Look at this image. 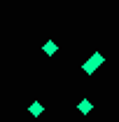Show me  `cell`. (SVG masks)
I'll return each instance as SVG.
<instances>
[{"instance_id": "cell-1", "label": "cell", "mask_w": 119, "mask_h": 122, "mask_svg": "<svg viewBox=\"0 0 119 122\" xmlns=\"http://www.w3.org/2000/svg\"><path fill=\"white\" fill-rule=\"evenodd\" d=\"M103 61H105V56L101 54V52H93V54H91L89 59H87L84 63H82V71H84L87 75H93V73H96V68H98V66H101Z\"/></svg>"}, {"instance_id": "cell-4", "label": "cell", "mask_w": 119, "mask_h": 122, "mask_svg": "<svg viewBox=\"0 0 119 122\" xmlns=\"http://www.w3.org/2000/svg\"><path fill=\"white\" fill-rule=\"evenodd\" d=\"M28 113L33 115V117H40V115L45 113V106H42L40 101H33V103H30V108H28Z\"/></svg>"}, {"instance_id": "cell-2", "label": "cell", "mask_w": 119, "mask_h": 122, "mask_svg": "<svg viewBox=\"0 0 119 122\" xmlns=\"http://www.w3.org/2000/svg\"><path fill=\"white\" fill-rule=\"evenodd\" d=\"M42 52H45L47 56H54V54H56V52H59V45H56V42H54V40H47L45 45H42Z\"/></svg>"}, {"instance_id": "cell-3", "label": "cell", "mask_w": 119, "mask_h": 122, "mask_svg": "<svg viewBox=\"0 0 119 122\" xmlns=\"http://www.w3.org/2000/svg\"><path fill=\"white\" fill-rule=\"evenodd\" d=\"M77 110H79V113H82V115H89L91 110H93V103H91L89 99H82V101H79V103H77Z\"/></svg>"}]
</instances>
